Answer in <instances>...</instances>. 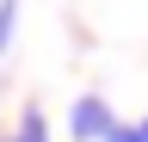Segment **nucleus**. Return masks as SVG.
Here are the masks:
<instances>
[{
    "instance_id": "7ed1b4c3",
    "label": "nucleus",
    "mask_w": 148,
    "mask_h": 142,
    "mask_svg": "<svg viewBox=\"0 0 148 142\" xmlns=\"http://www.w3.org/2000/svg\"><path fill=\"white\" fill-rule=\"evenodd\" d=\"M12 19H18V0H0V49L12 43Z\"/></svg>"
},
{
    "instance_id": "f257e3e1",
    "label": "nucleus",
    "mask_w": 148,
    "mask_h": 142,
    "mask_svg": "<svg viewBox=\"0 0 148 142\" xmlns=\"http://www.w3.org/2000/svg\"><path fill=\"white\" fill-rule=\"evenodd\" d=\"M68 130H74V142H105V136H111V105H105L99 93L74 99V111H68Z\"/></svg>"
},
{
    "instance_id": "20e7f679",
    "label": "nucleus",
    "mask_w": 148,
    "mask_h": 142,
    "mask_svg": "<svg viewBox=\"0 0 148 142\" xmlns=\"http://www.w3.org/2000/svg\"><path fill=\"white\" fill-rule=\"evenodd\" d=\"M105 142H142V130H130V123H111V136Z\"/></svg>"
},
{
    "instance_id": "f03ea898",
    "label": "nucleus",
    "mask_w": 148,
    "mask_h": 142,
    "mask_svg": "<svg viewBox=\"0 0 148 142\" xmlns=\"http://www.w3.org/2000/svg\"><path fill=\"white\" fill-rule=\"evenodd\" d=\"M12 142H49V130H43V111H25V123L12 130Z\"/></svg>"
},
{
    "instance_id": "39448f33",
    "label": "nucleus",
    "mask_w": 148,
    "mask_h": 142,
    "mask_svg": "<svg viewBox=\"0 0 148 142\" xmlns=\"http://www.w3.org/2000/svg\"><path fill=\"white\" fill-rule=\"evenodd\" d=\"M136 130H142V142H148V117H142V123H136Z\"/></svg>"
}]
</instances>
